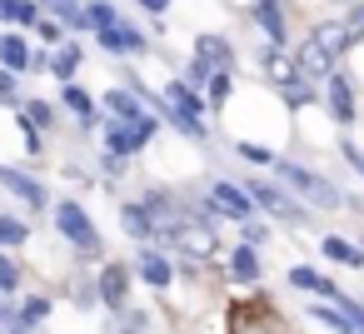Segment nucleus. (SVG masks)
Here are the masks:
<instances>
[{
  "instance_id": "1",
  "label": "nucleus",
  "mask_w": 364,
  "mask_h": 334,
  "mask_svg": "<svg viewBox=\"0 0 364 334\" xmlns=\"http://www.w3.org/2000/svg\"><path fill=\"white\" fill-rule=\"evenodd\" d=\"M279 180L289 185V190H299L309 205H319V210H334L339 205V190L324 180V175H314V170H304V165H294V160H279Z\"/></svg>"
},
{
  "instance_id": "2",
  "label": "nucleus",
  "mask_w": 364,
  "mask_h": 334,
  "mask_svg": "<svg viewBox=\"0 0 364 334\" xmlns=\"http://www.w3.org/2000/svg\"><path fill=\"white\" fill-rule=\"evenodd\" d=\"M55 230H60V235H65L70 244L90 249V254L100 249V235H95V225H90V220H85V210H80V205H70V200H65V205L55 210Z\"/></svg>"
},
{
  "instance_id": "3",
  "label": "nucleus",
  "mask_w": 364,
  "mask_h": 334,
  "mask_svg": "<svg viewBox=\"0 0 364 334\" xmlns=\"http://www.w3.org/2000/svg\"><path fill=\"white\" fill-rule=\"evenodd\" d=\"M150 135H155V120H150V115H145L140 125H125V120H110V125H105V145H110V155H130V150L150 145Z\"/></svg>"
},
{
  "instance_id": "4",
  "label": "nucleus",
  "mask_w": 364,
  "mask_h": 334,
  "mask_svg": "<svg viewBox=\"0 0 364 334\" xmlns=\"http://www.w3.org/2000/svg\"><path fill=\"white\" fill-rule=\"evenodd\" d=\"M255 205H264L269 215H279V220H294V225H304L309 215H304V205H294L284 190H274V185H264V180H250V190H245Z\"/></svg>"
},
{
  "instance_id": "5",
  "label": "nucleus",
  "mask_w": 364,
  "mask_h": 334,
  "mask_svg": "<svg viewBox=\"0 0 364 334\" xmlns=\"http://www.w3.org/2000/svg\"><path fill=\"white\" fill-rule=\"evenodd\" d=\"M210 210H215V215H230V220H250V215H255V200H250L245 190L215 180V185H210Z\"/></svg>"
},
{
  "instance_id": "6",
  "label": "nucleus",
  "mask_w": 364,
  "mask_h": 334,
  "mask_svg": "<svg viewBox=\"0 0 364 334\" xmlns=\"http://www.w3.org/2000/svg\"><path fill=\"white\" fill-rule=\"evenodd\" d=\"M324 105H329V115H334L339 125H349V120H354V85H349L344 75H329V85H324Z\"/></svg>"
},
{
  "instance_id": "7",
  "label": "nucleus",
  "mask_w": 364,
  "mask_h": 334,
  "mask_svg": "<svg viewBox=\"0 0 364 334\" xmlns=\"http://www.w3.org/2000/svg\"><path fill=\"white\" fill-rule=\"evenodd\" d=\"M0 185H6L11 195H21L31 210H41V205H46V190H41L31 175H21V170H0Z\"/></svg>"
},
{
  "instance_id": "8",
  "label": "nucleus",
  "mask_w": 364,
  "mask_h": 334,
  "mask_svg": "<svg viewBox=\"0 0 364 334\" xmlns=\"http://www.w3.org/2000/svg\"><path fill=\"white\" fill-rule=\"evenodd\" d=\"M31 60H36V50L21 36H0V65L6 70H31Z\"/></svg>"
},
{
  "instance_id": "9",
  "label": "nucleus",
  "mask_w": 364,
  "mask_h": 334,
  "mask_svg": "<svg viewBox=\"0 0 364 334\" xmlns=\"http://www.w3.org/2000/svg\"><path fill=\"white\" fill-rule=\"evenodd\" d=\"M255 26L279 45L284 41V16H279V0H255Z\"/></svg>"
},
{
  "instance_id": "10",
  "label": "nucleus",
  "mask_w": 364,
  "mask_h": 334,
  "mask_svg": "<svg viewBox=\"0 0 364 334\" xmlns=\"http://www.w3.org/2000/svg\"><path fill=\"white\" fill-rule=\"evenodd\" d=\"M125 289H130V274H125L120 264H110V269L100 274V299H105L110 309H120V304H125Z\"/></svg>"
},
{
  "instance_id": "11",
  "label": "nucleus",
  "mask_w": 364,
  "mask_h": 334,
  "mask_svg": "<svg viewBox=\"0 0 364 334\" xmlns=\"http://www.w3.org/2000/svg\"><path fill=\"white\" fill-rule=\"evenodd\" d=\"M120 225H125V235H135V239H155V220H150L145 205H125V210H120Z\"/></svg>"
},
{
  "instance_id": "12",
  "label": "nucleus",
  "mask_w": 364,
  "mask_h": 334,
  "mask_svg": "<svg viewBox=\"0 0 364 334\" xmlns=\"http://www.w3.org/2000/svg\"><path fill=\"white\" fill-rule=\"evenodd\" d=\"M324 254H329L334 264H349V269H359V264H364L359 244H349V239H339V235H329V239H324Z\"/></svg>"
},
{
  "instance_id": "13",
  "label": "nucleus",
  "mask_w": 364,
  "mask_h": 334,
  "mask_svg": "<svg viewBox=\"0 0 364 334\" xmlns=\"http://www.w3.org/2000/svg\"><path fill=\"white\" fill-rule=\"evenodd\" d=\"M105 100H110V110H115V120H125V125H140V120H145V115H140V105H135V95H130V90H110V95H105Z\"/></svg>"
},
{
  "instance_id": "14",
  "label": "nucleus",
  "mask_w": 364,
  "mask_h": 334,
  "mask_svg": "<svg viewBox=\"0 0 364 334\" xmlns=\"http://www.w3.org/2000/svg\"><path fill=\"white\" fill-rule=\"evenodd\" d=\"M140 274L155 284V289H165L170 284V264H165V254H155V249H145L140 254Z\"/></svg>"
},
{
  "instance_id": "15",
  "label": "nucleus",
  "mask_w": 364,
  "mask_h": 334,
  "mask_svg": "<svg viewBox=\"0 0 364 334\" xmlns=\"http://www.w3.org/2000/svg\"><path fill=\"white\" fill-rule=\"evenodd\" d=\"M230 274H235V279H259V254H255L250 244H240L235 259H230Z\"/></svg>"
},
{
  "instance_id": "16",
  "label": "nucleus",
  "mask_w": 364,
  "mask_h": 334,
  "mask_svg": "<svg viewBox=\"0 0 364 334\" xmlns=\"http://www.w3.org/2000/svg\"><path fill=\"white\" fill-rule=\"evenodd\" d=\"M0 16L16 21V26H36V21H41V16H36V0H0Z\"/></svg>"
},
{
  "instance_id": "17",
  "label": "nucleus",
  "mask_w": 364,
  "mask_h": 334,
  "mask_svg": "<svg viewBox=\"0 0 364 334\" xmlns=\"http://www.w3.org/2000/svg\"><path fill=\"white\" fill-rule=\"evenodd\" d=\"M289 284H294V289H314V294H329V299H334V284H329V279H319V274H314V269H304V264H299V269H289Z\"/></svg>"
},
{
  "instance_id": "18",
  "label": "nucleus",
  "mask_w": 364,
  "mask_h": 334,
  "mask_svg": "<svg viewBox=\"0 0 364 334\" xmlns=\"http://www.w3.org/2000/svg\"><path fill=\"white\" fill-rule=\"evenodd\" d=\"M200 60H205V65H230V45H225L220 36H205V41H200Z\"/></svg>"
},
{
  "instance_id": "19",
  "label": "nucleus",
  "mask_w": 364,
  "mask_h": 334,
  "mask_svg": "<svg viewBox=\"0 0 364 334\" xmlns=\"http://www.w3.org/2000/svg\"><path fill=\"white\" fill-rule=\"evenodd\" d=\"M50 70H55L60 80H70V75L80 70V50H75V45H65V50H55V55H50Z\"/></svg>"
},
{
  "instance_id": "20",
  "label": "nucleus",
  "mask_w": 364,
  "mask_h": 334,
  "mask_svg": "<svg viewBox=\"0 0 364 334\" xmlns=\"http://www.w3.org/2000/svg\"><path fill=\"white\" fill-rule=\"evenodd\" d=\"M41 6H46V11H55L65 26H90V21H85V11L75 6V0H41Z\"/></svg>"
},
{
  "instance_id": "21",
  "label": "nucleus",
  "mask_w": 364,
  "mask_h": 334,
  "mask_svg": "<svg viewBox=\"0 0 364 334\" xmlns=\"http://www.w3.org/2000/svg\"><path fill=\"white\" fill-rule=\"evenodd\" d=\"M85 21H90L95 31H115V26H120V16H115V6H90V11H85Z\"/></svg>"
},
{
  "instance_id": "22",
  "label": "nucleus",
  "mask_w": 364,
  "mask_h": 334,
  "mask_svg": "<svg viewBox=\"0 0 364 334\" xmlns=\"http://www.w3.org/2000/svg\"><path fill=\"white\" fill-rule=\"evenodd\" d=\"M65 105H70L80 120H90V95H85L80 85H65Z\"/></svg>"
},
{
  "instance_id": "23",
  "label": "nucleus",
  "mask_w": 364,
  "mask_h": 334,
  "mask_svg": "<svg viewBox=\"0 0 364 334\" xmlns=\"http://www.w3.org/2000/svg\"><path fill=\"white\" fill-rule=\"evenodd\" d=\"M344 31H349V45H364V6H354L344 16Z\"/></svg>"
},
{
  "instance_id": "24",
  "label": "nucleus",
  "mask_w": 364,
  "mask_h": 334,
  "mask_svg": "<svg viewBox=\"0 0 364 334\" xmlns=\"http://www.w3.org/2000/svg\"><path fill=\"white\" fill-rule=\"evenodd\" d=\"M230 100V75L220 70V75H210V105H225Z\"/></svg>"
},
{
  "instance_id": "25",
  "label": "nucleus",
  "mask_w": 364,
  "mask_h": 334,
  "mask_svg": "<svg viewBox=\"0 0 364 334\" xmlns=\"http://www.w3.org/2000/svg\"><path fill=\"white\" fill-rule=\"evenodd\" d=\"M26 239V225L21 220H0V244H21Z\"/></svg>"
},
{
  "instance_id": "26",
  "label": "nucleus",
  "mask_w": 364,
  "mask_h": 334,
  "mask_svg": "<svg viewBox=\"0 0 364 334\" xmlns=\"http://www.w3.org/2000/svg\"><path fill=\"white\" fill-rule=\"evenodd\" d=\"M46 314H50V299H26V309H21L26 324H36V319H46Z\"/></svg>"
},
{
  "instance_id": "27",
  "label": "nucleus",
  "mask_w": 364,
  "mask_h": 334,
  "mask_svg": "<svg viewBox=\"0 0 364 334\" xmlns=\"http://www.w3.org/2000/svg\"><path fill=\"white\" fill-rule=\"evenodd\" d=\"M16 284H21V269H16V264H11L6 254H0V289H6V294H11Z\"/></svg>"
},
{
  "instance_id": "28",
  "label": "nucleus",
  "mask_w": 364,
  "mask_h": 334,
  "mask_svg": "<svg viewBox=\"0 0 364 334\" xmlns=\"http://www.w3.org/2000/svg\"><path fill=\"white\" fill-rule=\"evenodd\" d=\"M240 155H245V160H255V165H269V160H274V155H269V150H259V145H240Z\"/></svg>"
},
{
  "instance_id": "29",
  "label": "nucleus",
  "mask_w": 364,
  "mask_h": 334,
  "mask_svg": "<svg viewBox=\"0 0 364 334\" xmlns=\"http://www.w3.org/2000/svg\"><path fill=\"white\" fill-rule=\"evenodd\" d=\"M339 150H344V155H349V160H354V170H359V175H364V150H359V145H354V140H339Z\"/></svg>"
},
{
  "instance_id": "30",
  "label": "nucleus",
  "mask_w": 364,
  "mask_h": 334,
  "mask_svg": "<svg viewBox=\"0 0 364 334\" xmlns=\"http://www.w3.org/2000/svg\"><path fill=\"white\" fill-rule=\"evenodd\" d=\"M140 6H145V11H155V16H160V11H170V0H140Z\"/></svg>"
},
{
  "instance_id": "31",
  "label": "nucleus",
  "mask_w": 364,
  "mask_h": 334,
  "mask_svg": "<svg viewBox=\"0 0 364 334\" xmlns=\"http://www.w3.org/2000/svg\"><path fill=\"white\" fill-rule=\"evenodd\" d=\"M11 90H16V85H11V75H6V70H0V95H11Z\"/></svg>"
},
{
  "instance_id": "32",
  "label": "nucleus",
  "mask_w": 364,
  "mask_h": 334,
  "mask_svg": "<svg viewBox=\"0 0 364 334\" xmlns=\"http://www.w3.org/2000/svg\"><path fill=\"white\" fill-rule=\"evenodd\" d=\"M0 334H6V329H0Z\"/></svg>"
},
{
  "instance_id": "33",
  "label": "nucleus",
  "mask_w": 364,
  "mask_h": 334,
  "mask_svg": "<svg viewBox=\"0 0 364 334\" xmlns=\"http://www.w3.org/2000/svg\"><path fill=\"white\" fill-rule=\"evenodd\" d=\"M16 334H21V329H16Z\"/></svg>"
}]
</instances>
